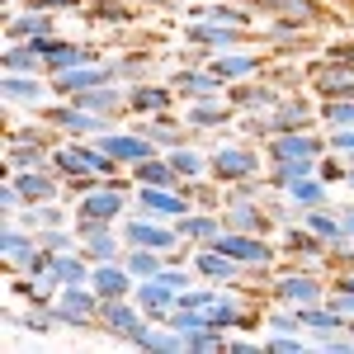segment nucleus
Listing matches in <instances>:
<instances>
[{
	"label": "nucleus",
	"mask_w": 354,
	"mask_h": 354,
	"mask_svg": "<svg viewBox=\"0 0 354 354\" xmlns=\"http://www.w3.org/2000/svg\"><path fill=\"white\" fill-rule=\"evenodd\" d=\"M100 307H104V298H100L90 283H71V288H62V293L53 298L57 322H62V326H71V330H95Z\"/></svg>",
	"instance_id": "f257e3e1"
},
{
	"label": "nucleus",
	"mask_w": 354,
	"mask_h": 354,
	"mask_svg": "<svg viewBox=\"0 0 354 354\" xmlns=\"http://www.w3.org/2000/svg\"><path fill=\"white\" fill-rule=\"evenodd\" d=\"M113 156H104L100 147H57L53 151V170H62L66 180H109L113 175Z\"/></svg>",
	"instance_id": "f03ea898"
},
{
	"label": "nucleus",
	"mask_w": 354,
	"mask_h": 354,
	"mask_svg": "<svg viewBox=\"0 0 354 354\" xmlns=\"http://www.w3.org/2000/svg\"><path fill=\"white\" fill-rule=\"evenodd\" d=\"M213 245H218V250H227V255H232L236 265H245V270H270L274 255H279V250H274L260 232H232V227H222Z\"/></svg>",
	"instance_id": "7ed1b4c3"
},
{
	"label": "nucleus",
	"mask_w": 354,
	"mask_h": 354,
	"mask_svg": "<svg viewBox=\"0 0 354 354\" xmlns=\"http://www.w3.org/2000/svg\"><path fill=\"white\" fill-rule=\"evenodd\" d=\"M255 10H270L274 19H288L302 28H322V24H340V15L326 10L322 0H250Z\"/></svg>",
	"instance_id": "20e7f679"
},
{
	"label": "nucleus",
	"mask_w": 354,
	"mask_h": 354,
	"mask_svg": "<svg viewBox=\"0 0 354 354\" xmlns=\"http://www.w3.org/2000/svg\"><path fill=\"white\" fill-rule=\"evenodd\" d=\"M104 81H118L113 62H104V57L81 62V66H66V71L48 76V85H53L57 95H85V90H95V85H104Z\"/></svg>",
	"instance_id": "39448f33"
},
{
	"label": "nucleus",
	"mask_w": 354,
	"mask_h": 354,
	"mask_svg": "<svg viewBox=\"0 0 354 354\" xmlns=\"http://www.w3.org/2000/svg\"><path fill=\"white\" fill-rule=\"evenodd\" d=\"M147 312L137 307V298H109L104 307H100V322H104V330L109 335H118V340H128V345H137V335L147 330V322H142Z\"/></svg>",
	"instance_id": "423d86ee"
},
{
	"label": "nucleus",
	"mask_w": 354,
	"mask_h": 354,
	"mask_svg": "<svg viewBox=\"0 0 354 354\" xmlns=\"http://www.w3.org/2000/svg\"><path fill=\"white\" fill-rule=\"evenodd\" d=\"M307 81H312V90L322 100H340V95H354V66L326 57V62H312L307 66Z\"/></svg>",
	"instance_id": "0eeeda50"
},
{
	"label": "nucleus",
	"mask_w": 354,
	"mask_h": 354,
	"mask_svg": "<svg viewBox=\"0 0 354 354\" xmlns=\"http://www.w3.org/2000/svg\"><path fill=\"white\" fill-rule=\"evenodd\" d=\"M43 118L53 123V128H62V133H71V137H100L104 133V113H95V109H85V104H66V109H43Z\"/></svg>",
	"instance_id": "6e6552de"
},
{
	"label": "nucleus",
	"mask_w": 354,
	"mask_h": 354,
	"mask_svg": "<svg viewBox=\"0 0 354 354\" xmlns=\"http://www.w3.org/2000/svg\"><path fill=\"white\" fill-rule=\"evenodd\" d=\"M0 245H5V265H10L15 274H28L33 265H38V255H43V241L28 236L15 218L5 222V241H0Z\"/></svg>",
	"instance_id": "1a4fd4ad"
},
{
	"label": "nucleus",
	"mask_w": 354,
	"mask_h": 354,
	"mask_svg": "<svg viewBox=\"0 0 354 354\" xmlns=\"http://www.w3.org/2000/svg\"><path fill=\"white\" fill-rule=\"evenodd\" d=\"M274 298L283 302V307H317V302L326 298V288H322V279H317V274H283V279H279V283H274Z\"/></svg>",
	"instance_id": "9d476101"
},
{
	"label": "nucleus",
	"mask_w": 354,
	"mask_h": 354,
	"mask_svg": "<svg viewBox=\"0 0 354 354\" xmlns=\"http://www.w3.org/2000/svg\"><path fill=\"white\" fill-rule=\"evenodd\" d=\"M265 151H270L274 165L279 161H317V156H322V142L307 137V128H298V133H270Z\"/></svg>",
	"instance_id": "9b49d317"
},
{
	"label": "nucleus",
	"mask_w": 354,
	"mask_h": 354,
	"mask_svg": "<svg viewBox=\"0 0 354 354\" xmlns=\"http://www.w3.org/2000/svg\"><path fill=\"white\" fill-rule=\"evenodd\" d=\"M185 38H189V43H198V48L227 53V48H241V43H245V28H236V24H213V19H189V24H185Z\"/></svg>",
	"instance_id": "f8f14e48"
},
{
	"label": "nucleus",
	"mask_w": 354,
	"mask_h": 354,
	"mask_svg": "<svg viewBox=\"0 0 354 354\" xmlns=\"http://www.w3.org/2000/svg\"><path fill=\"white\" fill-rule=\"evenodd\" d=\"M208 71H213L218 81H250V76H260V71H265V57L241 53V48H227V53L208 57Z\"/></svg>",
	"instance_id": "ddd939ff"
},
{
	"label": "nucleus",
	"mask_w": 354,
	"mask_h": 354,
	"mask_svg": "<svg viewBox=\"0 0 354 354\" xmlns=\"http://www.w3.org/2000/svg\"><path fill=\"white\" fill-rule=\"evenodd\" d=\"M317 113L322 109H317L312 100H302V95H279V104L270 109V128L274 133H298V128H307Z\"/></svg>",
	"instance_id": "4468645a"
},
{
	"label": "nucleus",
	"mask_w": 354,
	"mask_h": 354,
	"mask_svg": "<svg viewBox=\"0 0 354 354\" xmlns=\"http://www.w3.org/2000/svg\"><path fill=\"white\" fill-rule=\"evenodd\" d=\"M95 147H100L104 156H113V161H133V165L156 151V142H151L147 133H100Z\"/></svg>",
	"instance_id": "2eb2a0df"
},
{
	"label": "nucleus",
	"mask_w": 354,
	"mask_h": 354,
	"mask_svg": "<svg viewBox=\"0 0 354 354\" xmlns=\"http://www.w3.org/2000/svg\"><path fill=\"white\" fill-rule=\"evenodd\" d=\"M255 170H260V156L250 147H222V151H213V175L227 180V185H241Z\"/></svg>",
	"instance_id": "dca6fc26"
},
{
	"label": "nucleus",
	"mask_w": 354,
	"mask_h": 354,
	"mask_svg": "<svg viewBox=\"0 0 354 354\" xmlns=\"http://www.w3.org/2000/svg\"><path fill=\"white\" fill-rule=\"evenodd\" d=\"M123 208H128L123 185H95V189L81 198V218H90V222H113Z\"/></svg>",
	"instance_id": "f3484780"
},
{
	"label": "nucleus",
	"mask_w": 354,
	"mask_h": 354,
	"mask_svg": "<svg viewBox=\"0 0 354 354\" xmlns=\"http://www.w3.org/2000/svg\"><path fill=\"white\" fill-rule=\"evenodd\" d=\"M133 298H137V307H142L147 317H156V322H165V317L175 312V302H180V293H175L170 283H161V279L151 274V279H137Z\"/></svg>",
	"instance_id": "a211bd4d"
},
{
	"label": "nucleus",
	"mask_w": 354,
	"mask_h": 354,
	"mask_svg": "<svg viewBox=\"0 0 354 354\" xmlns=\"http://www.w3.org/2000/svg\"><path fill=\"white\" fill-rule=\"evenodd\" d=\"M123 241L128 245H151V250H170V245L180 241V232H175V227H161V222L147 213V218L123 222Z\"/></svg>",
	"instance_id": "6ab92c4d"
},
{
	"label": "nucleus",
	"mask_w": 354,
	"mask_h": 354,
	"mask_svg": "<svg viewBox=\"0 0 354 354\" xmlns=\"http://www.w3.org/2000/svg\"><path fill=\"white\" fill-rule=\"evenodd\" d=\"M90 288L100 293V298H128L133 293V274H128V265H113V260H100L95 270H90Z\"/></svg>",
	"instance_id": "aec40b11"
},
{
	"label": "nucleus",
	"mask_w": 354,
	"mask_h": 354,
	"mask_svg": "<svg viewBox=\"0 0 354 354\" xmlns=\"http://www.w3.org/2000/svg\"><path fill=\"white\" fill-rule=\"evenodd\" d=\"M10 180L19 185V194H24V203H53L57 194H62V185H57V175H48L43 165H33V170H10Z\"/></svg>",
	"instance_id": "412c9836"
},
{
	"label": "nucleus",
	"mask_w": 354,
	"mask_h": 354,
	"mask_svg": "<svg viewBox=\"0 0 354 354\" xmlns=\"http://www.w3.org/2000/svg\"><path fill=\"white\" fill-rule=\"evenodd\" d=\"M142 213H151V218H185L189 213V198L175 189H161V185H142Z\"/></svg>",
	"instance_id": "4be33fe9"
},
{
	"label": "nucleus",
	"mask_w": 354,
	"mask_h": 354,
	"mask_svg": "<svg viewBox=\"0 0 354 354\" xmlns=\"http://www.w3.org/2000/svg\"><path fill=\"white\" fill-rule=\"evenodd\" d=\"M232 100H218V95H198L189 100V109H185V123L189 128H222V123H232Z\"/></svg>",
	"instance_id": "5701e85b"
},
{
	"label": "nucleus",
	"mask_w": 354,
	"mask_h": 354,
	"mask_svg": "<svg viewBox=\"0 0 354 354\" xmlns=\"http://www.w3.org/2000/svg\"><path fill=\"white\" fill-rule=\"evenodd\" d=\"M170 104H175V90H165V85L133 81V90H128V109L142 118H161V113H170Z\"/></svg>",
	"instance_id": "b1692460"
},
{
	"label": "nucleus",
	"mask_w": 354,
	"mask_h": 354,
	"mask_svg": "<svg viewBox=\"0 0 354 354\" xmlns=\"http://www.w3.org/2000/svg\"><path fill=\"white\" fill-rule=\"evenodd\" d=\"M194 270L203 274L208 283H232L245 265H236V260H232L227 250H218V245H203V250H194Z\"/></svg>",
	"instance_id": "393cba45"
},
{
	"label": "nucleus",
	"mask_w": 354,
	"mask_h": 354,
	"mask_svg": "<svg viewBox=\"0 0 354 354\" xmlns=\"http://www.w3.org/2000/svg\"><path fill=\"white\" fill-rule=\"evenodd\" d=\"M81 241H85V255L100 265V260H118V236L109 232V222H90V218H81Z\"/></svg>",
	"instance_id": "a878e982"
},
{
	"label": "nucleus",
	"mask_w": 354,
	"mask_h": 354,
	"mask_svg": "<svg viewBox=\"0 0 354 354\" xmlns=\"http://www.w3.org/2000/svg\"><path fill=\"white\" fill-rule=\"evenodd\" d=\"M208 322H213L218 330H232V326L255 330V317H250V312H245V307L232 298V293H222V288H218V298L208 302Z\"/></svg>",
	"instance_id": "bb28decb"
},
{
	"label": "nucleus",
	"mask_w": 354,
	"mask_h": 354,
	"mask_svg": "<svg viewBox=\"0 0 354 354\" xmlns=\"http://www.w3.org/2000/svg\"><path fill=\"white\" fill-rule=\"evenodd\" d=\"M53 85H43L38 76H28V71H5V104H43V95H48Z\"/></svg>",
	"instance_id": "cd10ccee"
},
{
	"label": "nucleus",
	"mask_w": 354,
	"mask_h": 354,
	"mask_svg": "<svg viewBox=\"0 0 354 354\" xmlns=\"http://www.w3.org/2000/svg\"><path fill=\"white\" fill-rule=\"evenodd\" d=\"M274 213H260V208H250V198H232L227 203V218H222V227H232V232H270Z\"/></svg>",
	"instance_id": "c85d7f7f"
},
{
	"label": "nucleus",
	"mask_w": 354,
	"mask_h": 354,
	"mask_svg": "<svg viewBox=\"0 0 354 354\" xmlns=\"http://www.w3.org/2000/svg\"><path fill=\"white\" fill-rule=\"evenodd\" d=\"M48 33H57V19L48 10H28V5L24 15H10L5 24V38H48Z\"/></svg>",
	"instance_id": "c756f323"
},
{
	"label": "nucleus",
	"mask_w": 354,
	"mask_h": 354,
	"mask_svg": "<svg viewBox=\"0 0 354 354\" xmlns=\"http://www.w3.org/2000/svg\"><path fill=\"white\" fill-rule=\"evenodd\" d=\"M218 85H222V81L208 71V62H203V71H198V66H180V71H175V95H180V100L218 95Z\"/></svg>",
	"instance_id": "7c9ffc66"
},
{
	"label": "nucleus",
	"mask_w": 354,
	"mask_h": 354,
	"mask_svg": "<svg viewBox=\"0 0 354 354\" xmlns=\"http://www.w3.org/2000/svg\"><path fill=\"white\" fill-rule=\"evenodd\" d=\"M232 104L241 113H270L274 104H279V85H265V81L236 85V90H232Z\"/></svg>",
	"instance_id": "2f4dec72"
},
{
	"label": "nucleus",
	"mask_w": 354,
	"mask_h": 354,
	"mask_svg": "<svg viewBox=\"0 0 354 354\" xmlns=\"http://www.w3.org/2000/svg\"><path fill=\"white\" fill-rule=\"evenodd\" d=\"M302 218H307V227H312V232H317V236H322L326 245H335V250H340V245H350V236H345V227H340V213H330L326 203L307 208Z\"/></svg>",
	"instance_id": "473e14b6"
},
{
	"label": "nucleus",
	"mask_w": 354,
	"mask_h": 354,
	"mask_svg": "<svg viewBox=\"0 0 354 354\" xmlns=\"http://www.w3.org/2000/svg\"><path fill=\"white\" fill-rule=\"evenodd\" d=\"M302 326L312 330L317 340H330V335L350 330V322H345V317H340L335 307H322V302H317V307H302Z\"/></svg>",
	"instance_id": "72a5a7b5"
},
{
	"label": "nucleus",
	"mask_w": 354,
	"mask_h": 354,
	"mask_svg": "<svg viewBox=\"0 0 354 354\" xmlns=\"http://www.w3.org/2000/svg\"><path fill=\"white\" fill-rule=\"evenodd\" d=\"M189 19H213V24H236L245 28L255 15H250V5H227V0H208V5H194Z\"/></svg>",
	"instance_id": "f704fd0d"
},
{
	"label": "nucleus",
	"mask_w": 354,
	"mask_h": 354,
	"mask_svg": "<svg viewBox=\"0 0 354 354\" xmlns=\"http://www.w3.org/2000/svg\"><path fill=\"white\" fill-rule=\"evenodd\" d=\"M90 24H133L137 19V10L128 5V0H85V10H81Z\"/></svg>",
	"instance_id": "c9c22d12"
},
{
	"label": "nucleus",
	"mask_w": 354,
	"mask_h": 354,
	"mask_svg": "<svg viewBox=\"0 0 354 354\" xmlns=\"http://www.w3.org/2000/svg\"><path fill=\"white\" fill-rule=\"evenodd\" d=\"M175 232H180V241L213 245V241H218V232H222V227H218V213H185Z\"/></svg>",
	"instance_id": "e433bc0d"
},
{
	"label": "nucleus",
	"mask_w": 354,
	"mask_h": 354,
	"mask_svg": "<svg viewBox=\"0 0 354 354\" xmlns=\"http://www.w3.org/2000/svg\"><path fill=\"white\" fill-rule=\"evenodd\" d=\"M95 48L90 43H62L57 38L53 43V53H48V76H57V71H66V66H81V62H95Z\"/></svg>",
	"instance_id": "4c0bfd02"
},
{
	"label": "nucleus",
	"mask_w": 354,
	"mask_h": 354,
	"mask_svg": "<svg viewBox=\"0 0 354 354\" xmlns=\"http://www.w3.org/2000/svg\"><path fill=\"white\" fill-rule=\"evenodd\" d=\"M133 175H137V185H161V189L180 185V170H175L170 161H161L156 151H151V156H142V161L133 165Z\"/></svg>",
	"instance_id": "58836bf2"
},
{
	"label": "nucleus",
	"mask_w": 354,
	"mask_h": 354,
	"mask_svg": "<svg viewBox=\"0 0 354 354\" xmlns=\"http://www.w3.org/2000/svg\"><path fill=\"white\" fill-rule=\"evenodd\" d=\"M53 274H57V288H71V283H90V265H85L81 250H62V255H53Z\"/></svg>",
	"instance_id": "ea45409f"
},
{
	"label": "nucleus",
	"mask_w": 354,
	"mask_h": 354,
	"mask_svg": "<svg viewBox=\"0 0 354 354\" xmlns=\"http://www.w3.org/2000/svg\"><path fill=\"white\" fill-rule=\"evenodd\" d=\"M137 350L170 354V350H189V345H185V335H180V330L165 322V326H147V330H142V335H137Z\"/></svg>",
	"instance_id": "a19ab883"
},
{
	"label": "nucleus",
	"mask_w": 354,
	"mask_h": 354,
	"mask_svg": "<svg viewBox=\"0 0 354 354\" xmlns=\"http://www.w3.org/2000/svg\"><path fill=\"white\" fill-rule=\"evenodd\" d=\"M283 194L293 203H302V208H317V203H326V180L322 175H298V180L283 185Z\"/></svg>",
	"instance_id": "79ce46f5"
},
{
	"label": "nucleus",
	"mask_w": 354,
	"mask_h": 354,
	"mask_svg": "<svg viewBox=\"0 0 354 354\" xmlns=\"http://www.w3.org/2000/svg\"><path fill=\"white\" fill-rule=\"evenodd\" d=\"M123 265H128V274H133V279H151V274H161V270H165L161 250H151V245H128Z\"/></svg>",
	"instance_id": "37998d69"
},
{
	"label": "nucleus",
	"mask_w": 354,
	"mask_h": 354,
	"mask_svg": "<svg viewBox=\"0 0 354 354\" xmlns=\"http://www.w3.org/2000/svg\"><path fill=\"white\" fill-rule=\"evenodd\" d=\"M170 165L180 170V180H203V170H213V156H203L194 147H175L170 151Z\"/></svg>",
	"instance_id": "c03bdc74"
},
{
	"label": "nucleus",
	"mask_w": 354,
	"mask_h": 354,
	"mask_svg": "<svg viewBox=\"0 0 354 354\" xmlns=\"http://www.w3.org/2000/svg\"><path fill=\"white\" fill-rule=\"evenodd\" d=\"M24 227L28 232H53V227H66V213L57 203H28L24 208Z\"/></svg>",
	"instance_id": "a18cd8bd"
},
{
	"label": "nucleus",
	"mask_w": 354,
	"mask_h": 354,
	"mask_svg": "<svg viewBox=\"0 0 354 354\" xmlns=\"http://www.w3.org/2000/svg\"><path fill=\"white\" fill-rule=\"evenodd\" d=\"M322 245L326 241H322L312 227H307V232H283V250H288V255H317Z\"/></svg>",
	"instance_id": "49530a36"
},
{
	"label": "nucleus",
	"mask_w": 354,
	"mask_h": 354,
	"mask_svg": "<svg viewBox=\"0 0 354 354\" xmlns=\"http://www.w3.org/2000/svg\"><path fill=\"white\" fill-rule=\"evenodd\" d=\"M265 326H270V335H293V330H302V312L298 307L293 312H270Z\"/></svg>",
	"instance_id": "de8ad7c7"
},
{
	"label": "nucleus",
	"mask_w": 354,
	"mask_h": 354,
	"mask_svg": "<svg viewBox=\"0 0 354 354\" xmlns=\"http://www.w3.org/2000/svg\"><path fill=\"white\" fill-rule=\"evenodd\" d=\"M147 66H151V57H147V53H133V57H123V62H113L118 81H142V76H147Z\"/></svg>",
	"instance_id": "09e8293b"
},
{
	"label": "nucleus",
	"mask_w": 354,
	"mask_h": 354,
	"mask_svg": "<svg viewBox=\"0 0 354 354\" xmlns=\"http://www.w3.org/2000/svg\"><path fill=\"white\" fill-rule=\"evenodd\" d=\"M38 241H43V250H53V255H62V250H76V236H71L66 227H53V232H38Z\"/></svg>",
	"instance_id": "8fccbe9b"
},
{
	"label": "nucleus",
	"mask_w": 354,
	"mask_h": 354,
	"mask_svg": "<svg viewBox=\"0 0 354 354\" xmlns=\"http://www.w3.org/2000/svg\"><path fill=\"white\" fill-rule=\"evenodd\" d=\"M142 133L151 137L156 147H180V142H185V137L175 133V123H165V113H161V123H151V128H142Z\"/></svg>",
	"instance_id": "3c124183"
},
{
	"label": "nucleus",
	"mask_w": 354,
	"mask_h": 354,
	"mask_svg": "<svg viewBox=\"0 0 354 354\" xmlns=\"http://www.w3.org/2000/svg\"><path fill=\"white\" fill-rule=\"evenodd\" d=\"M28 10H48V15H66V10H85V0H24Z\"/></svg>",
	"instance_id": "603ef678"
},
{
	"label": "nucleus",
	"mask_w": 354,
	"mask_h": 354,
	"mask_svg": "<svg viewBox=\"0 0 354 354\" xmlns=\"http://www.w3.org/2000/svg\"><path fill=\"white\" fill-rule=\"evenodd\" d=\"M265 350H274V354H298L302 350V335L293 330V335H270L265 340Z\"/></svg>",
	"instance_id": "864d4df0"
},
{
	"label": "nucleus",
	"mask_w": 354,
	"mask_h": 354,
	"mask_svg": "<svg viewBox=\"0 0 354 354\" xmlns=\"http://www.w3.org/2000/svg\"><path fill=\"white\" fill-rule=\"evenodd\" d=\"M330 307H335L345 322H354V288H330Z\"/></svg>",
	"instance_id": "5fc2aeb1"
},
{
	"label": "nucleus",
	"mask_w": 354,
	"mask_h": 354,
	"mask_svg": "<svg viewBox=\"0 0 354 354\" xmlns=\"http://www.w3.org/2000/svg\"><path fill=\"white\" fill-rule=\"evenodd\" d=\"M330 151H345V156H354V128H330Z\"/></svg>",
	"instance_id": "6e6d98bb"
},
{
	"label": "nucleus",
	"mask_w": 354,
	"mask_h": 354,
	"mask_svg": "<svg viewBox=\"0 0 354 354\" xmlns=\"http://www.w3.org/2000/svg\"><path fill=\"white\" fill-rule=\"evenodd\" d=\"M326 57H330V62H345V66H354V38H345V43H330Z\"/></svg>",
	"instance_id": "4d7b16f0"
},
{
	"label": "nucleus",
	"mask_w": 354,
	"mask_h": 354,
	"mask_svg": "<svg viewBox=\"0 0 354 354\" xmlns=\"http://www.w3.org/2000/svg\"><path fill=\"white\" fill-rule=\"evenodd\" d=\"M317 175H322L326 185H335V180H350V170H345V165H335V161H322V165H317Z\"/></svg>",
	"instance_id": "13d9d810"
},
{
	"label": "nucleus",
	"mask_w": 354,
	"mask_h": 354,
	"mask_svg": "<svg viewBox=\"0 0 354 354\" xmlns=\"http://www.w3.org/2000/svg\"><path fill=\"white\" fill-rule=\"evenodd\" d=\"M340 227H345V236L354 241V208H340Z\"/></svg>",
	"instance_id": "bf43d9fd"
},
{
	"label": "nucleus",
	"mask_w": 354,
	"mask_h": 354,
	"mask_svg": "<svg viewBox=\"0 0 354 354\" xmlns=\"http://www.w3.org/2000/svg\"><path fill=\"white\" fill-rule=\"evenodd\" d=\"M227 350H241V354H250V350H255V340H245V335H241V340H227Z\"/></svg>",
	"instance_id": "052dcab7"
},
{
	"label": "nucleus",
	"mask_w": 354,
	"mask_h": 354,
	"mask_svg": "<svg viewBox=\"0 0 354 354\" xmlns=\"http://www.w3.org/2000/svg\"><path fill=\"white\" fill-rule=\"evenodd\" d=\"M350 185H354V165H350Z\"/></svg>",
	"instance_id": "680f3d73"
}]
</instances>
